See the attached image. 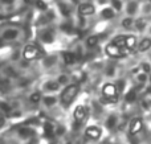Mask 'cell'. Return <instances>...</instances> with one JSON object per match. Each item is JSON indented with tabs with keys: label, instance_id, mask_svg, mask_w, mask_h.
<instances>
[{
	"label": "cell",
	"instance_id": "obj_1",
	"mask_svg": "<svg viewBox=\"0 0 151 144\" xmlns=\"http://www.w3.org/2000/svg\"><path fill=\"white\" fill-rule=\"evenodd\" d=\"M28 40V31L23 24L3 23L0 24V49L23 46Z\"/></svg>",
	"mask_w": 151,
	"mask_h": 144
},
{
	"label": "cell",
	"instance_id": "obj_2",
	"mask_svg": "<svg viewBox=\"0 0 151 144\" xmlns=\"http://www.w3.org/2000/svg\"><path fill=\"white\" fill-rule=\"evenodd\" d=\"M78 91H80V86H78L77 83L66 85L60 94V103L64 106H68L69 103H72L74 101V98L77 97Z\"/></svg>",
	"mask_w": 151,
	"mask_h": 144
},
{
	"label": "cell",
	"instance_id": "obj_3",
	"mask_svg": "<svg viewBox=\"0 0 151 144\" xmlns=\"http://www.w3.org/2000/svg\"><path fill=\"white\" fill-rule=\"evenodd\" d=\"M130 50L131 49H129V48L123 49V48H119V46H117V45H114V44H109L106 46V49H105V52H106V54L109 56V57L121 58V57H125L126 54H129Z\"/></svg>",
	"mask_w": 151,
	"mask_h": 144
},
{
	"label": "cell",
	"instance_id": "obj_4",
	"mask_svg": "<svg viewBox=\"0 0 151 144\" xmlns=\"http://www.w3.org/2000/svg\"><path fill=\"white\" fill-rule=\"evenodd\" d=\"M142 127H143V122H142V119L137 118V119H134V120L131 122L130 128H129V132H130V135H137L142 130Z\"/></svg>",
	"mask_w": 151,
	"mask_h": 144
},
{
	"label": "cell",
	"instance_id": "obj_5",
	"mask_svg": "<svg viewBox=\"0 0 151 144\" xmlns=\"http://www.w3.org/2000/svg\"><path fill=\"white\" fill-rule=\"evenodd\" d=\"M85 134H86V136L90 138V139H98V138L102 135V131H101V128H99V127L90 126V127H88V128H86Z\"/></svg>",
	"mask_w": 151,
	"mask_h": 144
},
{
	"label": "cell",
	"instance_id": "obj_6",
	"mask_svg": "<svg viewBox=\"0 0 151 144\" xmlns=\"http://www.w3.org/2000/svg\"><path fill=\"white\" fill-rule=\"evenodd\" d=\"M80 12L82 15H93L94 13V7L91 4H82L80 7Z\"/></svg>",
	"mask_w": 151,
	"mask_h": 144
},
{
	"label": "cell",
	"instance_id": "obj_7",
	"mask_svg": "<svg viewBox=\"0 0 151 144\" xmlns=\"http://www.w3.org/2000/svg\"><path fill=\"white\" fill-rule=\"evenodd\" d=\"M151 48V40L150 38H145L139 42V46H138V50L139 52H146Z\"/></svg>",
	"mask_w": 151,
	"mask_h": 144
},
{
	"label": "cell",
	"instance_id": "obj_8",
	"mask_svg": "<svg viewBox=\"0 0 151 144\" xmlns=\"http://www.w3.org/2000/svg\"><path fill=\"white\" fill-rule=\"evenodd\" d=\"M113 44L119 48H126V36H117L113 40Z\"/></svg>",
	"mask_w": 151,
	"mask_h": 144
},
{
	"label": "cell",
	"instance_id": "obj_9",
	"mask_svg": "<svg viewBox=\"0 0 151 144\" xmlns=\"http://www.w3.org/2000/svg\"><path fill=\"white\" fill-rule=\"evenodd\" d=\"M137 45V38L135 36H126V48L133 50Z\"/></svg>",
	"mask_w": 151,
	"mask_h": 144
},
{
	"label": "cell",
	"instance_id": "obj_10",
	"mask_svg": "<svg viewBox=\"0 0 151 144\" xmlns=\"http://www.w3.org/2000/svg\"><path fill=\"white\" fill-rule=\"evenodd\" d=\"M8 120H9V118H7V116L0 111V131H3V130L8 126Z\"/></svg>",
	"mask_w": 151,
	"mask_h": 144
},
{
	"label": "cell",
	"instance_id": "obj_11",
	"mask_svg": "<svg viewBox=\"0 0 151 144\" xmlns=\"http://www.w3.org/2000/svg\"><path fill=\"white\" fill-rule=\"evenodd\" d=\"M102 16H104L105 19H111V17H114V12H113V9H110V8H105V9L102 11Z\"/></svg>",
	"mask_w": 151,
	"mask_h": 144
},
{
	"label": "cell",
	"instance_id": "obj_12",
	"mask_svg": "<svg viewBox=\"0 0 151 144\" xmlns=\"http://www.w3.org/2000/svg\"><path fill=\"white\" fill-rule=\"evenodd\" d=\"M135 97H137V93L134 91V90H130V91L126 94V101H127V102H134Z\"/></svg>",
	"mask_w": 151,
	"mask_h": 144
},
{
	"label": "cell",
	"instance_id": "obj_13",
	"mask_svg": "<svg viewBox=\"0 0 151 144\" xmlns=\"http://www.w3.org/2000/svg\"><path fill=\"white\" fill-rule=\"evenodd\" d=\"M115 123H117V118H115V116H110V118L107 119V122H106L107 128H113Z\"/></svg>",
	"mask_w": 151,
	"mask_h": 144
},
{
	"label": "cell",
	"instance_id": "obj_14",
	"mask_svg": "<svg viewBox=\"0 0 151 144\" xmlns=\"http://www.w3.org/2000/svg\"><path fill=\"white\" fill-rule=\"evenodd\" d=\"M97 41H98V38H97L96 36H91V37H89V40H88V45L89 46H94V45L97 44Z\"/></svg>",
	"mask_w": 151,
	"mask_h": 144
},
{
	"label": "cell",
	"instance_id": "obj_15",
	"mask_svg": "<svg viewBox=\"0 0 151 144\" xmlns=\"http://www.w3.org/2000/svg\"><path fill=\"white\" fill-rule=\"evenodd\" d=\"M131 24H133V20H131V19H125L123 23H122V25L125 26V28H130Z\"/></svg>",
	"mask_w": 151,
	"mask_h": 144
},
{
	"label": "cell",
	"instance_id": "obj_16",
	"mask_svg": "<svg viewBox=\"0 0 151 144\" xmlns=\"http://www.w3.org/2000/svg\"><path fill=\"white\" fill-rule=\"evenodd\" d=\"M113 5H114L115 9H121L122 8V4H121L119 0H113Z\"/></svg>",
	"mask_w": 151,
	"mask_h": 144
},
{
	"label": "cell",
	"instance_id": "obj_17",
	"mask_svg": "<svg viewBox=\"0 0 151 144\" xmlns=\"http://www.w3.org/2000/svg\"><path fill=\"white\" fill-rule=\"evenodd\" d=\"M146 79H147L146 74H139V76H138V81L142 82V83H143V82H146Z\"/></svg>",
	"mask_w": 151,
	"mask_h": 144
},
{
	"label": "cell",
	"instance_id": "obj_18",
	"mask_svg": "<svg viewBox=\"0 0 151 144\" xmlns=\"http://www.w3.org/2000/svg\"><path fill=\"white\" fill-rule=\"evenodd\" d=\"M142 68H143V70L146 71V73H147V71H150V65H149L147 62H143V63H142Z\"/></svg>",
	"mask_w": 151,
	"mask_h": 144
}]
</instances>
